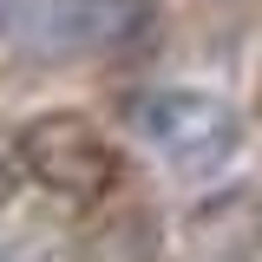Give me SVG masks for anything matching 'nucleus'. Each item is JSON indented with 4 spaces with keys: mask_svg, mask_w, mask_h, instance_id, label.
<instances>
[{
    "mask_svg": "<svg viewBox=\"0 0 262 262\" xmlns=\"http://www.w3.org/2000/svg\"><path fill=\"white\" fill-rule=\"evenodd\" d=\"M0 203H7V158H0Z\"/></svg>",
    "mask_w": 262,
    "mask_h": 262,
    "instance_id": "obj_5",
    "label": "nucleus"
},
{
    "mask_svg": "<svg viewBox=\"0 0 262 262\" xmlns=\"http://www.w3.org/2000/svg\"><path fill=\"white\" fill-rule=\"evenodd\" d=\"M13 164L27 170L33 184H46L53 196H72V203H92L118 184V151L112 138L79 118V112H39L13 131Z\"/></svg>",
    "mask_w": 262,
    "mask_h": 262,
    "instance_id": "obj_2",
    "label": "nucleus"
},
{
    "mask_svg": "<svg viewBox=\"0 0 262 262\" xmlns=\"http://www.w3.org/2000/svg\"><path fill=\"white\" fill-rule=\"evenodd\" d=\"M125 125L177 170H210L243 144V118L223 92L203 85H144L125 98Z\"/></svg>",
    "mask_w": 262,
    "mask_h": 262,
    "instance_id": "obj_1",
    "label": "nucleus"
},
{
    "mask_svg": "<svg viewBox=\"0 0 262 262\" xmlns=\"http://www.w3.org/2000/svg\"><path fill=\"white\" fill-rule=\"evenodd\" d=\"M158 256V216L151 210H125L79 249V262H151Z\"/></svg>",
    "mask_w": 262,
    "mask_h": 262,
    "instance_id": "obj_4",
    "label": "nucleus"
},
{
    "mask_svg": "<svg viewBox=\"0 0 262 262\" xmlns=\"http://www.w3.org/2000/svg\"><path fill=\"white\" fill-rule=\"evenodd\" d=\"M125 0H33L27 20V46H39L46 59H72V53H92L112 33L125 27Z\"/></svg>",
    "mask_w": 262,
    "mask_h": 262,
    "instance_id": "obj_3",
    "label": "nucleus"
},
{
    "mask_svg": "<svg viewBox=\"0 0 262 262\" xmlns=\"http://www.w3.org/2000/svg\"><path fill=\"white\" fill-rule=\"evenodd\" d=\"M0 262H13V256H7V249H0Z\"/></svg>",
    "mask_w": 262,
    "mask_h": 262,
    "instance_id": "obj_6",
    "label": "nucleus"
}]
</instances>
